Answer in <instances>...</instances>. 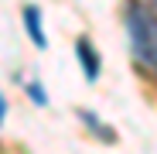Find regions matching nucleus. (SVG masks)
Wrapping results in <instances>:
<instances>
[{"label":"nucleus","mask_w":157,"mask_h":154,"mask_svg":"<svg viewBox=\"0 0 157 154\" xmlns=\"http://www.w3.org/2000/svg\"><path fill=\"white\" fill-rule=\"evenodd\" d=\"M123 21H126L130 51H133L137 65L157 79V14L144 4H130Z\"/></svg>","instance_id":"f257e3e1"},{"label":"nucleus","mask_w":157,"mask_h":154,"mask_svg":"<svg viewBox=\"0 0 157 154\" xmlns=\"http://www.w3.org/2000/svg\"><path fill=\"white\" fill-rule=\"evenodd\" d=\"M75 55H78V65L86 69V79H99V55L89 38H78L75 41Z\"/></svg>","instance_id":"f03ea898"},{"label":"nucleus","mask_w":157,"mask_h":154,"mask_svg":"<svg viewBox=\"0 0 157 154\" xmlns=\"http://www.w3.org/2000/svg\"><path fill=\"white\" fill-rule=\"evenodd\" d=\"M21 17H24V28H28L31 41H34L38 48H44V45H48V38H44V24H41V10H38L34 4H28V7L21 10Z\"/></svg>","instance_id":"7ed1b4c3"},{"label":"nucleus","mask_w":157,"mask_h":154,"mask_svg":"<svg viewBox=\"0 0 157 154\" xmlns=\"http://www.w3.org/2000/svg\"><path fill=\"white\" fill-rule=\"evenodd\" d=\"M78 116H82V120H86V123L92 127V130H96V134H102V137H106V140H113V137H116V134L109 130V127H102V123L96 120V113H89V110H82V113H78Z\"/></svg>","instance_id":"20e7f679"},{"label":"nucleus","mask_w":157,"mask_h":154,"mask_svg":"<svg viewBox=\"0 0 157 154\" xmlns=\"http://www.w3.org/2000/svg\"><path fill=\"white\" fill-rule=\"evenodd\" d=\"M28 89H31V96H34V103H41V106H44V103H48V99H44V93H41V86H38V82H31V86H28Z\"/></svg>","instance_id":"39448f33"},{"label":"nucleus","mask_w":157,"mask_h":154,"mask_svg":"<svg viewBox=\"0 0 157 154\" xmlns=\"http://www.w3.org/2000/svg\"><path fill=\"white\" fill-rule=\"evenodd\" d=\"M4 113H7V99L0 96V123H4Z\"/></svg>","instance_id":"423d86ee"},{"label":"nucleus","mask_w":157,"mask_h":154,"mask_svg":"<svg viewBox=\"0 0 157 154\" xmlns=\"http://www.w3.org/2000/svg\"><path fill=\"white\" fill-rule=\"evenodd\" d=\"M137 4H144V7H157V0H137Z\"/></svg>","instance_id":"0eeeda50"}]
</instances>
